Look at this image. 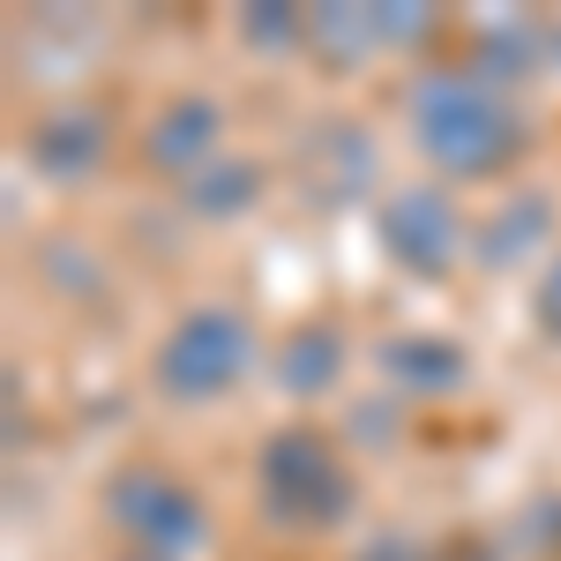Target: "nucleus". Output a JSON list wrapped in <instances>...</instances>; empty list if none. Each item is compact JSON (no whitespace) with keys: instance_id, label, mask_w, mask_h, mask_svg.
I'll return each instance as SVG.
<instances>
[{"instance_id":"0eeeda50","label":"nucleus","mask_w":561,"mask_h":561,"mask_svg":"<svg viewBox=\"0 0 561 561\" xmlns=\"http://www.w3.org/2000/svg\"><path fill=\"white\" fill-rule=\"evenodd\" d=\"M98 150H105V128H98L90 113H60V121H45V128L31 135V158H38L45 173H60V180L90 173Z\"/></svg>"},{"instance_id":"39448f33","label":"nucleus","mask_w":561,"mask_h":561,"mask_svg":"<svg viewBox=\"0 0 561 561\" xmlns=\"http://www.w3.org/2000/svg\"><path fill=\"white\" fill-rule=\"evenodd\" d=\"M113 517L128 524L150 554H180V547L203 539V510L180 494L173 479H121L113 486Z\"/></svg>"},{"instance_id":"f8f14e48","label":"nucleus","mask_w":561,"mask_h":561,"mask_svg":"<svg viewBox=\"0 0 561 561\" xmlns=\"http://www.w3.org/2000/svg\"><path fill=\"white\" fill-rule=\"evenodd\" d=\"M307 31H314V38L330 45L337 60H359L367 45H382V23H375V15H359V8H337V15H314Z\"/></svg>"},{"instance_id":"4468645a","label":"nucleus","mask_w":561,"mask_h":561,"mask_svg":"<svg viewBox=\"0 0 561 561\" xmlns=\"http://www.w3.org/2000/svg\"><path fill=\"white\" fill-rule=\"evenodd\" d=\"M539 322H547V330L561 337V262L547 270V285H539Z\"/></svg>"},{"instance_id":"1a4fd4ad","label":"nucleus","mask_w":561,"mask_h":561,"mask_svg":"<svg viewBox=\"0 0 561 561\" xmlns=\"http://www.w3.org/2000/svg\"><path fill=\"white\" fill-rule=\"evenodd\" d=\"M382 367H389L397 389H449L457 367H465V352L442 345V337H397V345L382 352Z\"/></svg>"},{"instance_id":"ddd939ff","label":"nucleus","mask_w":561,"mask_h":561,"mask_svg":"<svg viewBox=\"0 0 561 561\" xmlns=\"http://www.w3.org/2000/svg\"><path fill=\"white\" fill-rule=\"evenodd\" d=\"M300 31H307V23L293 15V8H270V15L255 8V15H248V38H255V45H300Z\"/></svg>"},{"instance_id":"f03ea898","label":"nucleus","mask_w":561,"mask_h":561,"mask_svg":"<svg viewBox=\"0 0 561 561\" xmlns=\"http://www.w3.org/2000/svg\"><path fill=\"white\" fill-rule=\"evenodd\" d=\"M248 352H255V337H248V322L232 307H195L173 337H165V352H158V382H165V397L203 404V397L240 382Z\"/></svg>"},{"instance_id":"6e6552de","label":"nucleus","mask_w":561,"mask_h":561,"mask_svg":"<svg viewBox=\"0 0 561 561\" xmlns=\"http://www.w3.org/2000/svg\"><path fill=\"white\" fill-rule=\"evenodd\" d=\"M277 382L293 389V397H314V389L337 382V337H330V322H300L277 345Z\"/></svg>"},{"instance_id":"f257e3e1","label":"nucleus","mask_w":561,"mask_h":561,"mask_svg":"<svg viewBox=\"0 0 561 561\" xmlns=\"http://www.w3.org/2000/svg\"><path fill=\"white\" fill-rule=\"evenodd\" d=\"M412 121L427 158L449 173H494L502 158H517V121L494 105L479 76H427L412 90Z\"/></svg>"},{"instance_id":"423d86ee","label":"nucleus","mask_w":561,"mask_h":561,"mask_svg":"<svg viewBox=\"0 0 561 561\" xmlns=\"http://www.w3.org/2000/svg\"><path fill=\"white\" fill-rule=\"evenodd\" d=\"M210 150H217V105H203V98H180L173 113L150 128V165H165V173H187Z\"/></svg>"},{"instance_id":"7ed1b4c3","label":"nucleus","mask_w":561,"mask_h":561,"mask_svg":"<svg viewBox=\"0 0 561 561\" xmlns=\"http://www.w3.org/2000/svg\"><path fill=\"white\" fill-rule=\"evenodd\" d=\"M262 494L285 524H330L345 517V472L314 427H285L262 449Z\"/></svg>"},{"instance_id":"20e7f679","label":"nucleus","mask_w":561,"mask_h":561,"mask_svg":"<svg viewBox=\"0 0 561 561\" xmlns=\"http://www.w3.org/2000/svg\"><path fill=\"white\" fill-rule=\"evenodd\" d=\"M382 240H389V255L404 262V270L442 277L449 255H457V210H449V195H442V187H404V195H389Z\"/></svg>"},{"instance_id":"9d476101","label":"nucleus","mask_w":561,"mask_h":561,"mask_svg":"<svg viewBox=\"0 0 561 561\" xmlns=\"http://www.w3.org/2000/svg\"><path fill=\"white\" fill-rule=\"evenodd\" d=\"M547 225H554V210H547L539 195H517V210H502L494 225H486V262H517L524 240L547 232Z\"/></svg>"},{"instance_id":"9b49d317","label":"nucleus","mask_w":561,"mask_h":561,"mask_svg":"<svg viewBox=\"0 0 561 561\" xmlns=\"http://www.w3.org/2000/svg\"><path fill=\"white\" fill-rule=\"evenodd\" d=\"M255 203V165H203L195 173V210H210V217H232V210H248Z\"/></svg>"}]
</instances>
